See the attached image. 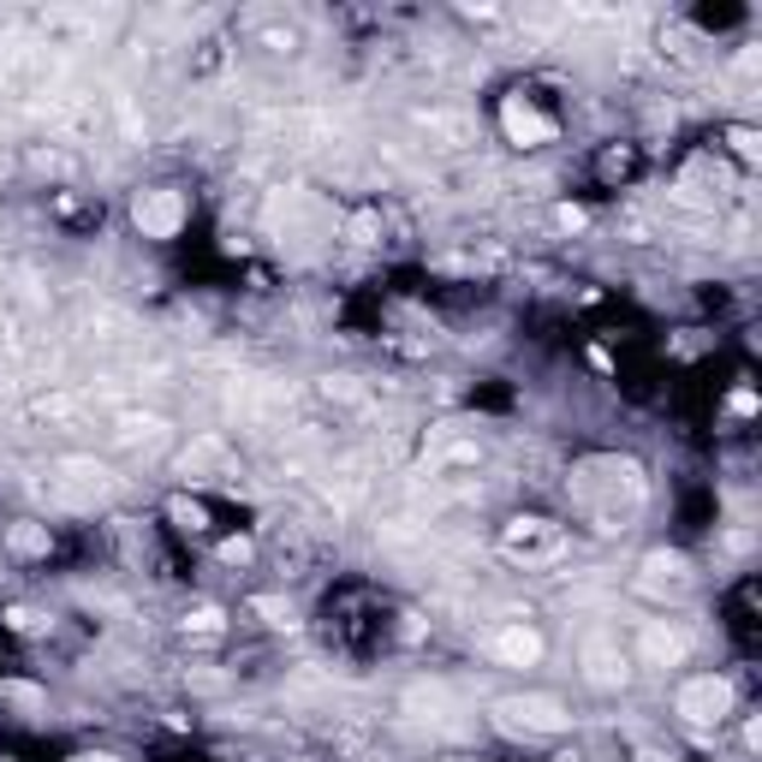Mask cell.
<instances>
[{"label": "cell", "mask_w": 762, "mask_h": 762, "mask_svg": "<svg viewBox=\"0 0 762 762\" xmlns=\"http://www.w3.org/2000/svg\"><path fill=\"white\" fill-rule=\"evenodd\" d=\"M566 494L602 537H626L643 518V506H650V477L626 453H590V459L572 465Z\"/></svg>", "instance_id": "1"}, {"label": "cell", "mask_w": 762, "mask_h": 762, "mask_svg": "<svg viewBox=\"0 0 762 762\" xmlns=\"http://www.w3.org/2000/svg\"><path fill=\"white\" fill-rule=\"evenodd\" d=\"M262 221H269V233L281 238V245H304V238H328L340 226V214L328 209L316 190L304 185H281L269 197V209H262Z\"/></svg>", "instance_id": "2"}, {"label": "cell", "mask_w": 762, "mask_h": 762, "mask_svg": "<svg viewBox=\"0 0 762 762\" xmlns=\"http://www.w3.org/2000/svg\"><path fill=\"white\" fill-rule=\"evenodd\" d=\"M631 590L650 595V602H662V607L691 602V595H697V566H691V554H679V549L643 554V566H638V578H631Z\"/></svg>", "instance_id": "3"}, {"label": "cell", "mask_w": 762, "mask_h": 762, "mask_svg": "<svg viewBox=\"0 0 762 762\" xmlns=\"http://www.w3.org/2000/svg\"><path fill=\"white\" fill-rule=\"evenodd\" d=\"M494 727L513 733V739H542V733H566L572 727V709L549 691H530V697H501L494 703Z\"/></svg>", "instance_id": "4"}, {"label": "cell", "mask_w": 762, "mask_h": 762, "mask_svg": "<svg viewBox=\"0 0 762 762\" xmlns=\"http://www.w3.org/2000/svg\"><path fill=\"white\" fill-rule=\"evenodd\" d=\"M120 489V477L108 471V465H96V459H60L54 465V477L42 482V501H54V506H96V501H108V494Z\"/></svg>", "instance_id": "5"}, {"label": "cell", "mask_w": 762, "mask_h": 762, "mask_svg": "<svg viewBox=\"0 0 762 762\" xmlns=\"http://www.w3.org/2000/svg\"><path fill=\"white\" fill-rule=\"evenodd\" d=\"M673 709H679L685 727H721V721L733 715V679H721V673H697V679H685L679 691H673Z\"/></svg>", "instance_id": "6"}, {"label": "cell", "mask_w": 762, "mask_h": 762, "mask_svg": "<svg viewBox=\"0 0 762 762\" xmlns=\"http://www.w3.org/2000/svg\"><path fill=\"white\" fill-rule=\"evenodd\" d=\"M578 662H583V679H590L595 691H619V685L631 679V662H626V650H619V638H614L607 626L583 631V643H578Z\"/></svg>", "instance_id": "7"}, {"label": "cell", "mask_w": 762, "mask_h": 762, "mask_svg": "<svg viewBox=\"0 0 762 762\" xmlns=\"http://www.w3.org/2000/svg\"><path fill=\"white\" fill-rule=\"evenodd\" d=\"M501 554L513 566H542L561 554V530L549 525V518H513V525L501 530Z\"/></svg>", "instance_id": "8"}, {"label": "cell", "mask_w": 762, "mask_h": 762, "mask_svg": "<svg viewBox=\"0 0 762 762\" xmlns=\"http://www.w3.org/2000/svg\"><path fill=\"white\" fill-rule=\"evenodd\" d=\"M501 132H506V144H518V149H542V144L561 137V125H554L525 90H513L501 101Z\"/></svg>", "instance_id": "9"}, {"label": "cell", "mask_w": 762, "mask_h": 762, "mask_svg": "<svg viewBox=\"0 0 762 762\" xmlns=\"http://www.w3.org/2000/svg\"><path fill=\"white\" fill-rule=\"evenodd\" d=\"M411 125L429 137V149H447V156H459V149H477V120L465 108H417Z\"/></svg>", "instance_id": "10"}, {"label": "cell", "mask_w": 762, "mask_h": 762, "mask_svg": "<svg viewBox=\"0 0 762 762\" xmlns=\"http://www.w3.org/2000/svg\"><path fill=\"white\" fill-rule=\"evenodd\" d=\"M185 214H190L185 197H180V190H168V185L144 190V197L132 202V221H137V233H144V238H173L185 226Z\"/></svg>", "instance_id": "11"}, {"label": "cell", "mask_w": 762, "mask_h": 762, "mask_svg": "<svg viewBox=\"0 0 762 762\" xmlns=\"http://www.w3.org/2000/svg\"><path fill=\"white\" fill-rule=\"evenodd\" d=\"M489 655L506 667H537L542 662V631L525 626V619H506V626L489 631Z\"/></svg>", "instance_id": "12"}, {"label": "cell", "mask_w": 762, "mask_h": 762, "mask_svg": "<svg viewBox=\"0 0 762 762\" xmlns=\"http://www.w3.org/2000/svg\"><path fill=\"white\" fill-rule=\"evenodd\" d=\"M322 494H328V506H334V513H352V506L370 494V459H340V465H328Z\"/></svg>", "instance_id": "13"}, {"label": "cell", "mask_w": 762, "mask_h": 762, "mask_svg": "<svg viewBox=\"0 0 762 762\" xmlns=\"http://www.w3.org/2000/svg\"><path fill=\"white\" fill-rule=\"evenodd\" d=\"M405 715L411 721H423V727H459V697L447 691V685H411V691H405Z\"/></svg>", "instance_id": "14"}, {"label": "cell", "mask_w": 762, "mask_h": 762, "mask_svg": "<svg viewBox=\"0 0 762 762\" xmlns=\"http://www.w3.org/2000/svg\"><path fill=\"white\" fill-rule=\"evenodd\" d=\"M685 655H691V631L685 626H673V619L643 626V662L650 667H685Z\"/></svg>", "instance_id": "15"}, {"label": "cell", "mask_w": 762, "mask_h": 762, "mask_svg": "<svg viewBox=\"0 0 762 762\" xmlns=\"http://www.w3.org/2000/svg\"><path fill=\"white\" fill-rule=\"evenodd\" d=\"M113 435H120L125 447H137V441H144V447H156V441L168 435V423H161L156 411H120V423H113Z\"/></svg>", "instance_id": "16"}, {"label": "cell", "mask_w": 762, "mask_h": 762, "mask_svg": "<svg viewBox=\"0 0 762 762\" xmlns=\"http://www.w3.org/2000/svg\"><path fill=\"white\" fill-rule=\"evenodd\" d=\"M703 36L691 30V24H667L662 30V60H673V66H703Z\"/></svg>", "instance_id": "17"}, {"label": "cell", "mask_w": 762, "mask_h": 762, "mask_svg": "<svg viewBox=\"0 0 762 762\" xmlns=\"http://www.w3.org/2000/svg\"><path fill=\"white\" fill-rule=\"evenodd\" d=\"M7 549L19 554V561H42V554L54 549V537H48V525H7Z\"/></svg>", "instance_id": "18"}, {"label": "cell", "mask_w": 762, "mask_h": 762, "mask_svg": "<svg viewBox=\"0 0 762 762\" xmlns=\"http://www.w3.org/2000/svg\"><path fill=\"white\" fill-rule=\"evenodd\" d=\"M322 400L328 405H370V388L358 376H328L322 381Z\"/></svg>", "instance_id": "19"}, {"label": "cell", "mask_w": 762, "mask_h": 762, "mask_svg": "<svg viewBox=\"0 0 762 762\" xmlns=\"http://www.w3.org/2000/svg\"><path fill=\"white\" fill-rule=\"evenodd\" d=\"M340 233H346L352 245H376V238H381V214L376 209H358V214H346V221H340Z\"/></svg>", "instance_id": "20"}, {"label": "cell", "mask_w": 762, "mask_h": 762, "mask_svg": "<svg viewBox=\"0 0 762 762\" xmlns=\"http://www.w3.org/2000/svg\"><path fill=\"white\" fill-rule=\"evenodd\" d=\"M250 607H257V614L269 619L274 631H292V626H298V614H292V602H281V595H257V602H250Z\"/></svg>", "instance_id": "21"}, {"label": "cell", "mask_w": 762, "mask_h": 762, "mask_svg": "<svg viewBox=\"0 0 762 762\" xmlns=\"http://www.w3.org/2000/svg\"><path fill=\"white\" fill-rule=\"evenodd\" d=\"M185 631H197V638H221V631H226V614H221V607H190V614H185Z\"/></svg>", "instance_id": "22"}, {"label": "cell", "mask_w": 762, "mask_h": 762, "mask_svg": "<svg viewBox=\"0 0 762 762\" xmlns=\"http://www.w3.org/2000/svg\"><path fill=\"white\" fill-rule=\"evenodd\" d=\"M221 459H226V447H221L214 435H202L197 447L185 453V471H209V465H221Z\"/></svg>", "instance_id": "23"}, {"label": "cell", "mask_w": 762, "mask_h": 762, "mask_svg": "<svg viewBox=\"0 0 762 762\" xmlns=\"http://www.w3.org/2000/svg\"><path fill=\"white\" fill-rule=\"evenodd\" d=\"M727 144H733V156H739L745 168H751V161L762 156V137L751 132V125H733V132H727Z\"/></svg>", "instance_id": "24"}, {"label": "cell", "mask_w": 762, "mask_h": 762, "mask_svg": "<svg viewBox=\"0 0 762 762\" xmlns=\"http://www.w3.org/2000/svg\"><path fill=\"white\" fill-rule=\"evenodd\" d=\"M602 173H607V180H626V173H631V149H607Z\"/></svg>", "instance_id": "25"}, {"label": "cell", "mask_w": 762, "mask_h": 762, "mask_svg": "<svg viewBox=\"0 0 762 762\" xmlns=\"http://www.w3.org/2000/svg\"><path fill=\"white\" fill-rule=\"evenodd\" d=\"M173 518H180L185 530H202V506L197 501H173Z\"/></svg>", "instance_id": "26"}, {"label": "cell", "mask_w": 762, "mask_h": 762, "mask_svg": "<svg viewBox=\"0 0 762 762\" xmlns=\"http://www.w3.org/2000/svg\"><path fill=\"white\" fill-rule=\"evenodd\" d=\"M7 626H12V631H30V626H36V614H30V607H12Z\"/></svg>", "instance_id": "27"}, {"label": "cell", "mask_w": 762, "mask_h": 762, "mask_svg": "<svg viewBox=\"0 0 762 762\" xmlns=\"http://www.w3.org/2000/svg\"><path fill=\"white\" fill-rule=\"evenodd\" d=\"M638 762H679L673 751H655V745H638Z\"/></svg>", "instance_id": "28"}, {"label": "cell", "mask_w": 762, "mask_h": 762, "mask_svg": "<svg viewBox=\"0 0 762 762\" xmlns=\"http://www.w3.org/2000/svg\"><path fill=\"white\" fill-rule=\"evenodd\" d=\"M0 149H7V125H0Z\"/></svg>", "instance_id": "29"}]
</instances>
